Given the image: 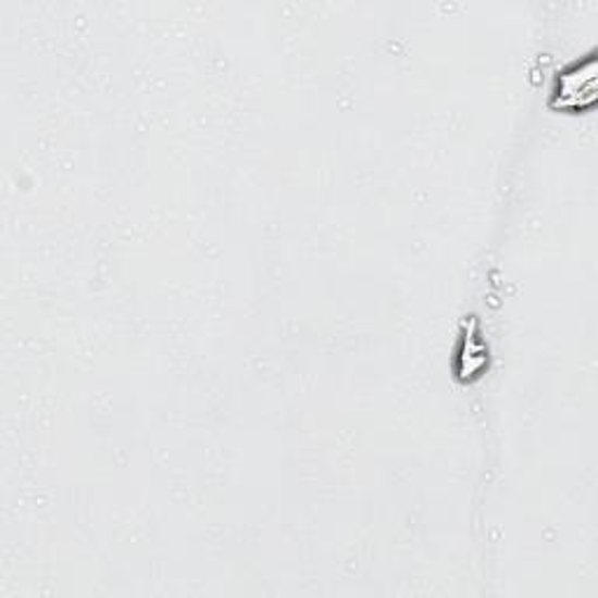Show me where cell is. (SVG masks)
I'll return each mask as SVG.
<instances>
[{
    "label": "cell",
    "mask_w": 598,
    "mask_h": 598,
    "mask_svg": "<svg viewBox=\"0 0 598 598\" xmlns=\"http://www.w3.org/2000/svg\"><path fill=\"white\" fill-rule=\"evenodd\" d=\"M596 99V66L594 61H587L585 66H575L573 71L559 77L557 101L559 105L575 110L594 103Z\"/></svg>",
    "instance_id": "6da1fadb"
}]
</instances>
